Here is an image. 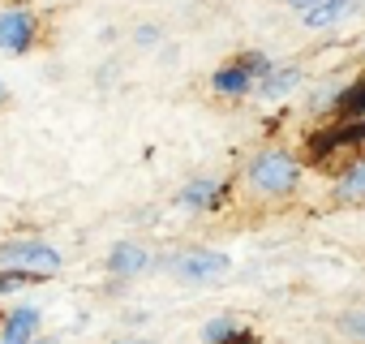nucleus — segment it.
I'll use <instances>...</instances> for the list:
<instances>
[{
	"label": "nucleus",
	"instance_id": "nucleus-1",
	"mask_svg": "<svg viewBox=\"0 0 365 344\" xmlns=\"http://www.w3.org/2000/svg\"><path fill=\"white\" fill-rule=\"evenodd\" d=\"M61 263H65L61 250L39 241V237H14V241L0 246V267L5 271H26L35 280H48L52 271H61Z\"/></svg>",
	"mask_w": 365,
	"mask_h": 344
},
{
	"label": "nucleus",
	"instance_id": "nucleus-2",
	"mask_svg": "<svg viewBox=\"0 0 365 344\" xmlns=\"http://www.w3.org/2000/svg\"><path fill=\"white\" fill-rule=\"evenodd\" d=\"M245 181H250L258 194L279 198V194H288V190L301 181V163H297L288 151H262V155H254V163L245 168Z\"/></svg>",
	"mask_w": 365,
	"mask_h": 344
},
{
	"label": "nucleus",
	"instance_id": "nucleus-3",
	"mask_svg": "<svg viewBox=\"0 0 365 344\" xmlns=\"http://www.w3.org/2000/svg\"><path fill=\"white\" fill-rule=\"evenodd\" d=\"M168 271H172L176 280H185V284H211V280L228 275V254H224V250H202V246H194V250L172 254V258H168Z\"/></svg>",
	"mask_w": 365,
	"mask_h": 344
},
{
	"label": "nucleus",
	"instance_id": "nucleus-4",
	"mask_svg": "<svg viewBox=\"0 0 365 344\" xmlns=\"http://www.w3.org/2000/svg\"><path fill=\"white\" fill-rule=\"evenodd\" d=\"M39 323L43 310L39 305H18L5 314V327H0V344H35L39 340Z\"/></svg>",
	"mask_w": 365,
	"mask_h": 344
},
{
	"label": "nucleus",
	"instance_id": "nucleus-5",
	"mask_svg": "<svg viewBox=\"0 0 365 344\" xmlns=\"http://www.w3.org/2000/svg\"><path fill=\"white\" fill-rule=\"evenodd\" d=\"M35 39V18L26 9L0 14V52H26Z\"/></svg>",
	"mask_w": 365,
	"mask_h": 344
},
{
	"label": "nucleus",
	"instance_id": "nucleus-6",
	"mask_svg": "<svg viewBox=\"0 0 365 344\" xmlns=\"http://www.w3.org/2000/svg\"><path fill=\"white\" fill-rule=\"evenodd\" d=\"M146 267H150V254H146L138 241H116V246L108 250V271H112V275H125V280H129V275H142Z\"/></svg>",
	"mask_w": 365,
	"mask_h": 344
},
{
	"label": "nucleus",
	"instance_id": "nucleus-7",
	"mask_svg": "<svg viewBox=\"0 0 365 344\" xmlns=\"http://www.w3.org/2000/svg\"><path fill=\"white\" fill-rule=\"evenodd\" d=\"M220 194H224L220 177H194L185 190L176 194V207H185V211H211L220 203Z\"/></svg>",
	"mask_w": 365,
	"mask_h": 344
},
{
	"label": "nucleus",
	"instance_id": "nucleus-8",
	"mask_svg": "<svg viewBox=\"0 0 365 344\" xmlns=\"http://www.w3.org/2000/svg\"><path fill=\"white\" fill-rule=\"evenodd\" d=\"M211 91H215V95H228V99H241V95L254 91V78H250L241 65H224V69L211 74Z\"/></svg>",
	"mask_w": 365,
	"mask_h": 344
},
{
	"label": "nucleus",
	"instance_id": "nucleus-9",
	"mask_svg": "<svg viewBox=\"0 0 365 344\" xmlns=\"http://www.w3.org/2000/svg\"><path fill=\"white\" fill-rule=\"evenodd\" d=\"M297 86H301V69H297V65H284V69H279V65H271V74L258 82V95L275 103V99H284V95H288V91H297Z\"/></svg>",
	"mask_w": 365,
	"mask_h": 344
},
{
	"label": "nucleus",
	"instance_id": "nucleus-10",
	"mask_svg": "<svg viewBox=\"0 0 365 344\" xmlns=\"http://www.w3.org/2000/svg\"><path fill=\"white\" fill-rule=\"evenodd\" d=\"M356 9V0H322V5H314V9H305L301 14V22L309 26V31H322V26H335L344 14H352Z\"/></svg>",
	"mask_w": 365,
	"mask_h": 344
},
{
	"label": "nucleus",
	"instance_id": "nucleus-11",
	"mask_svg": "<svg viewBox=\"0 0 365 344\" xmlns=\"http://www.w3.org/2000/svg\"><path fill=\"white\" fill-rule=\"evenodd\" d=\"M202 344H241V323L232 314H220L202 327Z\"/></svg>",
	"mask_w": 365,
	"mask_h": 344
},
{
	"label": "nucleus",
	"instance_id": "nucleus-12",
	"mask_svg": "<svg viewBox=\"0 0 365 344\" xmlns=\"http://www.w3.org/2000/svg\"><path fill=\"white\" fill-rule=\"evenodd\" d=\"M335 194H339V198H365V159L352 163V168H344V177H339Z\"/></svg>",
	"mask_w": 365,
	"mask_h": 344
},
{
	"label": "nucleus",
	"instance_id": "nucleus-13",
	"mask_svg": "<svg viewBox=\"0 0 365 344\" xmlns=\"http://www.w3.org/2000/svg\"><path fill=\"white\" fill-rule=\"evenodd\" d=\"M237 65H241V69H245V74H250V78H254V86H258V82H262V78H267V74H271V61H267V56H262V52H245V56H241V61H237Z\"/></svg>",
	"mask_w": 365,
	"mask_h": 344
},
{
	"label": "nucleus",
	"instance_id": "nucleus-14",
	"mask_svg": "<svg viewBox=\"0 0 365 344\" xmlns=\"http://www.w3.org/2000/svg\"><path fill=\"white\" fill-rule=\"evenodd\" d=\"M339 331H348L352 340L365 344V310H348V314H339Z\"/></svg>",
	"mask_w": 365,
	"mask_h": 344
},
{
	"label": "nucleus",
	"instance_id": "nucleus-15",
	"mask_svg": "<svg viewBox=\"0 0 365 344\" xmlns=\"http://www.w3.org/2000/svg\"><path fill=\"white\" fill-rule=\"evenodd\" d=\"M35 275H26V271H0V297H9V293H18L22 284H31Z\"/></svg>",
	"mask_w": 365,
	"mask_h": 344
},
{
	"label": "nucleus",
	"instance_id": "nucleus-16",
	"mask_svg": "<svg viewBox=\"0 0 365 344\" xmlns=\"http://www.w3.org/2000/svg\"><path fill=\"white\" fill-rule=\"evenodd\" d=\"M344 112H365V82L344 91Z\"/></svg>",
	"mask_w": 365,
	"mask_h": 344
},
{
	"label": "nucleus",
	"instance_id": "nucleus-17",
	"mask_svg": "<svg viewBox=\"0 0 365 344\" xmlns=\"http://www.w3.org/2000/svg\"><path fill=\"white\" fill-rule=\"evenodd\" d=\"M155 39H159V31H155V26H142V31H138V44H146V48H150Z\"/></svg>",
	"mask_w": 365,
	"mask_h": 344
},
{
	"label": "nucleus",
	"instance_id": "nucleus-18",
	"mask_svg": "<svg viewBox=\"0 0 365 344\" xmlns=\"http://www.w3.org/2000/svg\"><path fill=\"white\" fill-rule=\"evenodd\" d=\"M284 5H292L297 14H305V9H314V5H322V0H284Z\"/></svg>",
	"mask_w": 365,
	"mask_h": 344
},
{
	"label": "nucleus",
	"instance_id": "nucleus-19",
	"mask_svg": "<svg viewBox=\"0 0 365 344\" xmlns=\"http://www.w3.org/2000/svg\"><path fill=\"white\" fill-rule=\"evenodd\" d=\"M116 344H155V340H142V335H125V340H116Z\"/></svg>",
	"mask_w": 365,
	"mask_h": 344
},
{
	"label": "nucleus",
	"instance_id": "nucleus-20",
	"mask_svg": "<svg viewBox=\"0 0 365 344\" xmlns=\"http://www.w3.org/2000/svg\"><path fill=\"white\" fill-rule=\"evenodd\" d=\"M0 103H5V78H0Z\"/></svg>",
	"mask_w": 365,
	"mask_h": 344
}]
</instances>
